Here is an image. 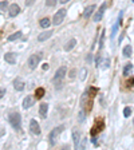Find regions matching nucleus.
<instances>
[{
  "label": "nucleus",
  "mask_w": 134,
  "mask_h": 150,
  "mask_svg": "<svg viewBox=\"0 0 134 150\" xmlns=\"http://www.w3.org/2000/svg\"><path fill=\"white\" fill-rule=\"evenodd\" d=\"M67 73V69L65 66H62L56 70V73L54 75V83H55V87L56 89H61L62 87V83H63V79H65V75Z\"/></svg>",
  "instance_id": "nucleus-1"
},
{
  "label": "nucleus",
  "mask_w": 134,
  "mask_h": 150,
  "mask_svg": "<svg viewBox=\"0 0 134 150\" xmlns=\"http://www.w3.org/2000/svg\"><path fill=\"white\" fill-rule=\"evenodd\" d=\"M10 123H11V126L15 129V130H20L22 129V117H20L19 113H12L10 114Z\"/></svg>",
  "instance_id": "nucleus-2"
},
{
  "label": "nucleus",
  "mask_w": 134,
  "mask_h": 150,
  "mask_svg": "<svg viewBox=\"0 0 134 150\" xmlns=\"http://www.w3.org/2000/svg\"><path fill=\"white\" fill-rule=\"evenodd\" d=\"M63 130H65V126H63V125L54 127L52 130H51L50 135H48V141H50V145H51V146H54V145H55V142H56V138L59 137V134H61Z\"/></svg>",
  "instance_id": "nucleus-3"
},
{
  "label": "nucleus",
  "mask_w": 134,
  "mask_h": 150,
  "mask_svg": "<svg viewBox=\"0 0 134 150\" xmlns=\"http://www.w3.org/2000/svg\"><path fill=\"white\" fill-rule=\"evenodd\" d=\"M66 14H67V12H66V8H61V10H59V11L54 15V19L51 20V23H52L54 26H59V24L65 20Z\"/></svg>",
  "instance_id": "nucleus-4"
},
{
  "label": "nucleus",
  "mask_w": 134,
  "mask_h": 150,
  "mask_svg": "<svg viewBox=\"0 0 134 150\" xmlns=\"http://www.w3.org/2000/svg\"><path fill=\"white\" fill-rule=\"evenodd\" d=\"M103 127H105V122H103V121H98V122H95V125L91 127L90 134H91L93 137H95L97 134H99L101 131L103 130Z\"/></svg>",
  "instance_id": "nucleus-5"
},
{
  "label": "nucleus",
  "mask_w": 134,
  "mask_h": 150,
  "mask_svg": "<svg viewBox=\"0 0 134 150\" xmlns=\"http://www.w3.org/2000/svg\"><path fill=\"white\" fill-rule=\"evenodd\" d=\"M107 8V3H102V5H101L98 10H97V12H95V15H94V22H101L102 20V18H103V14H105V10Z\"/></svg>",
  "instance_id": "nucleus-6"
},
{
  "label": "nucleus",
  "mask_w": 134,
  "mask_h": 150,
  "mask_svg": "<svg viewBox=\"0 0 134 150\" xmlns=\"http://www.w3.org/2000/svg\"><path fill=\"white\" fill-rule=\"evenodd\" d=\"M40 62V55L39 54H32L28 58V67L30 69H36V66H38V63Z\"/></svg>",
  "instance_id": "nucleus-7"
},
{
  "label": "nucleus",
  "mask_w": 134,
  "mask_h": 150,
  "mask_svg": "<svg viewBox=\"0 0 134 150\" xmlns=\"http://www.w3.org/2000/svg\"><path fill=\"white\" fill-rule=\"evenodd\" d=\"M30 130H31V133H32V134H36V135L40 134V127H39V123L36 122L35 119H31V122H30Z\"/></svg>",
  "instance_id": "nucleus-8"
},
{
  "label": "nucleus",
  "mask_w": 134,
  "mask_h": 150,
  "mask_svg": "<svg viewBox=\"0 0 134 150\" xmlns=\"http://www.w3.org/2000/svg\"><path fill=\"white\" fill-rule=\"evenodd\" d=\"M4 59H5V62L10 63V64H15L16 63V54H14V52H7V54L4 55Z\"/></svg>",
  "instance_id": "nucleus-9"
},
{
  "label": "nucleus",
  "mask_w": 134,
  "mask_h": 150,
  "mask_svg": "<svg viewBox=\"0 0 134 150\" xmlns=\"http://www.w3.org/2000/svg\"><path fill=\"white\" fill-rule=\"evenodd\" d=\"M51 36H52V31H44V32L38 35V42H44Z\"/></svg>",
  "instance_id": "nucleus-10"
},
{
  "label": "nucleus",
  "mask_w": 134,
  "mask_h": 150,
  "mask_svg": "<svg viewBox=\"0 0 134 150\" xmlns=\"http://www.w3.org/2000/svg\"><path fill=\"white\" fill-rule=\"evenodd\" d=\"M14 87H15L16 91H22V90H24V82L20 78H16L14 81Z\"/></svg>",
  "instance_id": "nucleus-11"
},
{
  "label": "nucleus",
  "mask_w": 134,
  "mask_h": 150,
  "mask_svg": "<svg viewBox=\"0 0 134 150\" xmlns=\"http://www.w3.org/2000/svg\"><path fill=\"white\" fill-rule=\"evenodd\" d=\"M19 12H20L19 5H18V4H12L11 8H10V16H11V18H15V16L19 15Z\"/></svg>",
  "instance_id": "nucleus-12"
},
{
  "label": "nucleus",
  "mask_w": 134,
  "mask_h": 150,
  "mask_svg": "<svg viewBox=\"0 0 134 150\" xmlns=\"http://www.w3.org/2000/svg\"><path fill=\"white\" fill-rule=\"evenodd\" d=\"M75 46H77V39H70L69 42L65 44V51H67V52H69V51H71Z\"/></svg>",
  "instance_id": "nucleus-13"
},
{
  "label": "nucleus",
  "mask_w": 134,
  "mask_h": 150,
  "mask_svg": "<svg viewBox=\"0 0 134 150\" xmlns=\"http://www.w3.org/2000/svg\"><path fill=\"white\" fill-rule=\"evenodd\" d=\"M47 111H48V105L42 103L40 107H39V114L42 115V118H47Z\"/></svg>",
  "instance_id": "nucleus-14"
},
{
  "label": "nucleus",
  "mask_w": 134,
  "mask_h": 150,
  "mask_svg": "<svg viewBox=\"0 0 134 150\" xmlns=\"http://www.w3.org/2000/svg\"><path fill=\"white\" fill-rule=\"evenodd\" d=\"M32 105H34V99H32V96H31V95L26 96V98H24V100H23V107L27 110V109H30Z\"/></svg>",
  "instance_id": "nucleus-15"
},
{
  "label": "nucleus",
  "mask_w": 134,
  "mask_h": 150,
  "mask_svg": "<svg viewBox=\"0 0 134 150\" xmlns=\"http://www.w3.org/2000/svg\"><path fill=\"white\" fill-rule=\"evenodd\" d=\"M95 5H88V7H86V10H84L83 12V18L84 19H88L90 16H91V14L94 12V10H95Z\"/></svg>",
  "instance_id": "nucleus-16"
},
{
  "label": "nucleus",
  "mask_w": 134,
  "mask_h": 150,
  "mask_svg": "<svg viewBox=\"0 0 134 150\" xmlns=\"http://www.w3.org/2000/svg\"><path fill=\"white\" fill-rule=\"evenodd\" d=\"M73 141L77 149H79V141H80V133L79 131H74L73 133Z\"/></svg>",
  "instance_id": "nucleus-17"
},
{
  "label": "nucleus",
  "mask_w": 134,
  "mask_h": 150,
  "mask_svg": "<svg viewBox=\"0 0 134 150\" xmlns=\"http://www.w3.org/2000/svg\"><path fill=\"white\" fill-rule=\"evenodd\" d=\"M131 73H133V64H131V63H127V64L123 67V73L122 74L125 75V77H129Z\"/></svg>",
  "instance_id": "nucleus-18"
},
{
  "label": "nucleus",
  "mask_w": 134,
  "mask_h": 150,
  "mask_svg": "<svg viewBox=\"0 0 134 150\" xmlns=\"http://www.w3.org/2000/svg\"><path fill=\"white\" fill-rule=\"evenodd\" d=\"M39 24H40V27L42 28H48L52 23H51V20L48 19V18H43V19L39 22Z\"/></svg>",
  "instance_id": "nucleus-19"
},
{
  "label": "nucleus",
  "mask_w": 134,
  "mask_h": 150,
  "mask_svg": "<svg viewBox=\"0 0 134 150\" xmlns=\"http://www.w3.org/2000/svg\"><path fill=\"white\" fill-rule=\"evenodd\" d=\"M43 95H44V89L43 87H38V89L35 90V98L36 99H42Z\"/></svg>",
  "instance_id": "nucleus-20"
},
{
  "label": "nucleus",
  "mask_w": 134,
  "mask_h": 150,
  "mask_svg": "<svg viewBox=\"0 0 134 150\" xmlns=\"http://www.w3.org/2000/svg\"><path fill=\"white\" fill-rule=\"evenodd\" d=\"M22 38V31H18V32H15V34H12L8 36V42H14V40H16V39Z\"/></svg>",
  "instance_id": "nucleus-21"
},
{
  "label": "nucleus",
  "mask_w": 134,
  "mask_h": 150,
  "mask_svg": "<svg viewBox=\"0 0 134 150\" xmlns=\"http://www.w3.org/2000/svg\"><path fill=\"white\" fill-rule=\"evenodd\" d=\"M123 56L125 58H130L131 56V46H125V48H123Z\"/></svg>",
  "instance_id": "nucleus-22"
},
{
  "label": "nucleus",
  "mask_w": 134,
  "mask_h": 150,
  "mask_svg": "<svg viewBox=\"0 0 134 150\" xmlns=\"http://www.w3.org/2000/svg\"><path fill=\"white\" fill-rule=\"evenodd\" d=\"M87 92H88V95L91 96V98H94V96L98 94V89H97V87H90V89L87 90Z\"/></svg>",
  "instance_id": "nucleus-23"
},
{
  "label": "nucleus",
  "mask_w": 134,
  "mask_h": 150,
  "mask_svg": "<svg viewBox=\"0 0 134 150\" xmlns=\"http://www.w3.org/2000/svg\"><path fill=\"white\" fill-rule=\"evenodd\" d=\"M102 63H103V64L101 66V67H102L103 70H106V69H109V67H110V59H109V58L105 59V60H102Z\"/></svg>",
  "instance_id": "nucleus-24"
},
{
  "label": "nucleus",
  "mask_w": 134,
  "mask_h": 150,
  "mask_svg": "<svg viewBox=\"0 0 134 150\" xmlns=\"http://www.w3.org/2000/svg\"><path fill=\"white\" fill-rule=\"evenodd\" d=\"M118 26H119V23L117 22V23L114 24V27H113V32H111V39H114L115 34H117V30H118Z\"/></svg>",
  "instance_id": "nucleus-25"
},
{
  "label": "nucleus",
  "mask_w": 134,
  "mask_h": 150,
  "mask_svg": "<svg viewBox=\"0 0 134 150\" xmlns=\"http://www.w3.org/2000/svg\"><path fill=\"white\" fill-rule=\"evenodd\" d=\"M130 114H131V109L130 107H125V109H123V115L126 117V118H129Z\"/></svg>",
  "instance_id": "nucleus-26"
},
{
  "label": "nucleus",
  "mask_w": 134,
  "mask_h": 150,
  "mask_svg": "<svg viewBox=\"0 0 134 150\" xmlns=\"http://www.w3.org/2000/svg\"><path fill=\"white\" fill-rule=\"evenodd\" d=\"M7 8H8V3H7V1H1V3H0V11H1V12L5 11Z\"/></svg>",
  "instance_id": "nucleus-27"
},
{
  "label": "nucleus",
  "mask_w": 134,
  "mask_h": 150,
  "mask_svg": "<svg viewBox=\"0 0 134 150\" xmlns=\"http://www.w3.org/2000/svg\"><path fill=\"white\" fill-rule=\"evenodd\" d=\"M78 121H79V122H83L84 121V111L83 110H80L79 114H78Z\"/></svg>",
  "instance_id": "nucleus-28"
},
{
  "label": "nucleus",
  "mask_w": 134,
  "mask_h": 150,
  "mask_svg": "<svg viewBox=\"0 0 134 150\" xmlns=\"http://www.w3.org/2000/svg\"><path fill=\"white\" fill-rule=\"evenodd\" d=\"M56 3H58V0H46V4L48 7H54Z\"/></svg>",
  "instance_id": "nucleus-29"
},
{
  "label": "nucleus",
  "mask_w": 134,
  "mask_h": 150,
  "mask_svg": "<svg viewBox=\"0 0 134 150\" xmlns=\"http://www.w3.org/2000/svg\"><path fill=\"white\" fill-rule=\"evenodd\" d=\"M95 66L97 67L101 66V52H98V55H97V58H95Z\"/></svg>",
  "instance_id": "nucleus-30"
},
{
  "label": "nucleus",
  "mask_w": 134,
  "mask_h": 150,
  "mask_svg": "<svg viewBox=\"0 0 134 150\" xmlns=\"http://www.w3.org/2000/svg\"><path fill=\"white\" fill-rule=\"evenodd\" d=\"M103 40H105V34L102 32V35H101V40H99V48L103 47Z\"/></svg>",
  "instance_id": "nucleus-31"
},
{
  "label": "nucleus",
  "mask_w": 134,
  "mask_h": 150,
  "mask_svg": "<svg viewBox=\"0 0 134 150\" xmlns=\"http://www.w3.org/2000/svg\"><path fill=\"white\" fill-rule=\"evenodd\" d=\"M86 75H87V71H86V70H82V75H80V79H82V81H84V78H86Z\"/></svg>",
  "instance_id": "nucleus-32"
},
{
  "label": "nucleus",
  "mask_w": 134,
  "mask_h": 150,
  "mask_svg": "<svg viewBox=\"0 0 134 150\" xmlns=\"http://www.w3.org/2000/svg\"><path fill=\"white\" fill-rule=\"evenodd\" d=\"M4 94H5V89H0V99L4 96Z\"/></svg>",
  "instance_id": "nucleus-33"
},
{
  "label": "nucleus",
  "mask_w": 134,
  "mask_h": 150,
  "mask_svg": "<svg viewBox=\"0 0 134 150\" xmlns=\"http://www.w3.org/2000/svg\"><path fill=\"white\" fill-rule=\"evenodd\" d=\"M70 78H74L75 77V70H73V71H71V73H70V75H69Z\"/></svg>",
  "instance_id": "nucleus-34"
},
{
  "label": "nucleus",
  "mask_w": 134,
  "mask_h": 150,
  "mask_svg": "<svg viewBox=\"0 0 134 150\" xmlns=\"http://www.w3.org/2000/svg\"><path fill=\"white\" fill-rule=\"evenodd\" d=\"M87 62H88V63L91 62V54H88V55H87Z\"/></svg>",
  "instance_id": "nucleus-35"
},
{
  "label": "nucleus",
  "mask_w": 134,
  "mask_h": 150,
  "mask_svg": "<svg viewBox=\"0 0 134 150\" xmlns=\"http://www.w3.org/2000/svg\"><path fill=\"white\" fill-rule=\"evenodd\" d=\"M31 3H34V0H27V5H30Z\"/></svg>",
  "instance_id": "nucleus-36"
},
{
  "label": "nucleus",
  "mask_w": 134,
  "mask_h": 150,
  "mask_svg": "<svg viewBox=\"0 0 134 150\" xmlns=\"http://www.w3.org/2000/svg\"><path fill=\"white\" fill-rule=\"evenodd\" d=\"M62 4H65V3H67V1H70V0H59Z\"/></svg>",
  "instance_id": "nucleus-37"
},
{
  "label": "nucleus",
  "mask_w": 134,
  "mask_h": 150,
  "mask_svg": "<svg viewBox=\"0 0 134 150\" xmlns=\"http://www.w3.org/2000/svg\"><path fill=\"white\" fill-rule=\"evenodd\" d=\"M133 125H134V119H133Z\"/></svg>",
  "instance_id": "nucleus-38"
},
{
  "label": "nucleus",
  "mask_w": 134,
  "mask_h": 150,
  "mask_svg": "<svg viewBox=\"0 0 134 150\" xmlns=\"http://www.w3.org/2000/svg\"><path fill=\"white\" fill-rule=\"evenodd\" d=\"M133 3H134V0H133Z\"/></svg>",
  "instance_id": "nucleus-39"
}]
</instances>
